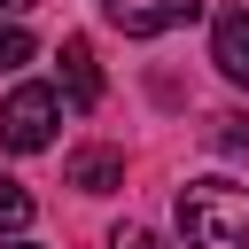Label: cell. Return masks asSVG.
Listing matches in <instances>:
<instances>
[{
    "mask_svg": "<svg viewBox=\"0 0 249 249\" xmlns=\"http://www.w3.org/2000/svg\"><path fill=\"white\" fill-rule=\"evenodd\" d=\"M179 233H187V249H249V187L187 179L179 187Z\"/></svg>",
    "mask_w": 249,
    "mask_h": 249,
    "instance_id": "1",
    "label": "cell"
},
{
    "mask_svg": "<svg viewBox=\"0 0 249 249\" xmlns=\"http://www.w3.org/2000/svg\"><path fill=\"white\" fill-rule=\"evenodd\" d=\"M54 124H62V93H54V86H16V93L0 101V148H8V156L54 148Z\"/></svg>",
    "mask_w": 249,
    "mask_h": 249,
    "instance_id": "2",
    "label": "cell"
},
{
    "mask_svg": "<svg viewBox=\"0 0 249 249\" xmlns=\"http://www.w3.org/2000/svg\"><path fill=\"white\" fill-rule=\"evenodd\" d=\"M101 16L124 31V39H156V31H179L202 16V0H101Z\"/></svg>",
    "mask_w": 249,
    "mask_h": 249,
    "instance_id": "3",
    "label": "cell"
},
{
    "mask_svg": "<svg viewBox=\"0 0 249 249\" xmlns=\"http://www.w3.org/2000/svg\"><path fill=\"white\" fill-rule=\"evenodd\" d=\"M210 62H218L233 86H249V8H218V23H210Z\"/></svg>",
    "mask_w": 249,
    "mask_h": 249,
    "instance_id": "4",
    "label": "cell"
},
{
    "mask_svg": "<svg viewBox=\"0 0 249 249\" xmlns=\"http://www.w3.org/2000/svg\"><path fill=\"white\" fill-rule=\"evenodd\" d=\"M62 93H70V109H93L101 101V70H93V47L86 39H62Z\"/></svg>",
    "mask_w": 249,
    "mask_h": 249,
    "instance_id": "5",
    "label": "cell"
},
{
    "mask_svg": "<svg viewBox=\"0 0 249 249\" xmlns=\"http://www.w3.org/2000/svg\"><path fill=\"white\" fill-rule=\"evenodd\" d=\"M70 187H78V195L124 187V156H117V148H78V156H70Z\"/></svg>",
    "mask_w": 249,
    "mask_h": 249,
    "instance_id": "6",
    "label": "cell"
},
{
    "mask_svg": "<svg viewBox=\"0 0 249 249\" xmlns=\"http://www.w3.org/2000/svg\"><path fill=\"white\" fill-rule=\"evenodd\" d=\"M23 226H31V187H16V179L0 171V241L23 233Z\"/></svg>",
    "mask_w": 249,
    "mask_h": 249,
    "instance_id": "7",
    "label": "cell"
},
{
    "mask_svg": "<svg viewBox=\"0 0 249 249\" xmlns=\"http://www.w3.org/2000/svg\"><path fill=\"white\" fill-rule=\"evenodd\" d=\"M31 62V31L23 23H0V70H23Z\"/></svg>",
    "mask_w": 249,
    "mask_h": 249,
    "instance_id": "8",
    "label": "cell"
},
{
    "mask_svg": "<svg viewBox=\"0 0 249 249\" xmlns=\"http://www.w3.org/2000/svg\"><path fill=\"white\" fill-rule=\"evenodd\" d=\"M218 148L226 156H249V117H218Z\"/></svg>",
    "mask_w": 249,
    "mask_h": 249,
    "instance_id": "9",
    "label": "cell"
},
{
    "mask_svg": "<svg viewBox=\"0 0 249 249\" xmlns=\"http://www.w3.org/2000/svg\"><path fill=\"white\" fill-rule=\"evenodd\" d=\"M109 249H171V241H163V233H148V226H117V233H109Z\"/></svg>",
    "mask_w": 249,
    "mask_h": 249,
    "instance_id": "10",
    "label": "cell"
},
{
    "mask_svg": "<svg viewBox=\"0 0 249 249\" xmlns=\"http://www.w3.org/2000/svg\"><path fill=\"white\" fill-rule=\"evenodd\" d=\"M0 249H39V241H23V233H8V241H0Z\"/></svg>",
    "mask_w": 249,
    "mask_h": 249,
    "instance_id": "11",
    "label": "cell"
},
{
    "mask_svg": "<svg viewBox=\"0 0 249 249\" xmlns=\"http://www.w3.org/2000/svg\"><path fill=\"white\" fill-rule=\"evenodd\" d=\"M23 8H31V0H0V16H23Z\"/></svg>",
    "mask_w": 249,
    "mask_h": 249,
    "instance_id": "12",
    "label": "cell"
}]
</instances>
